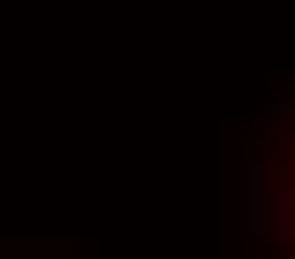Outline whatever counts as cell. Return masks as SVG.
<instances>
[{
	"label": "cell",
	"instance_id": "obj_1",
	"mask_svg": "<svg viewBox=\"0 0 295 259\" xmlns=\"http://www.w3.org/2000/svg\"><path fill=\"white\" fill-rule=\"evenodd\" d=\"M277 227H280V235L289 238L292 235V227H295V191L286 188L280 194V203H277Z\"/></svg>",
	"mask_w": 295,
	"mask_h": 259
}]
</instances>
